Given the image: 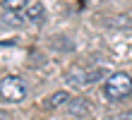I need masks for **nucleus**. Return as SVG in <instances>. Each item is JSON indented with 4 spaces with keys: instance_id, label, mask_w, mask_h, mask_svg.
I'll use <instances>...</instances> for the list:
<instances>
[{
    "instance_id": "f257e3e1",
    "label": "nucleus",
    "mask_w": 132,
    "mask_h": 120,
    "mask_svg": "<svg viewBox=\"0 0 132 120\" xmlns=\"http://www.w3.org/2000/svg\"><path fill=\"white\" fill-rule=\"evenodd\" d=\"M132 94V77L127 72H113L103 84V96L108 101H120Z\"/></svg>"
},
{
    "instance_id": "f03ea898",
    "label": "nucleus",
    "mask_w": 132,
    "mask_h": 120,
    "mask_svg": "<svg viewBox=\"0 0 132 120\" xmlns=\"http://www.w3.org/2000/svg\"><path fill=\"white\" fill-rule=\"evenodd\" d=\"M27 94H29V89L22 77H17V75L0 77V99L5 103H19L27 99Z\"/></svg>"
},
{
    "instance_id": "7ed1b4c3",
    "label": "nucleus",
    "mask_w": 132,
    "mask_h": 120,
    "mask_svg": "<svg viewBox=\"0 0 132 120\" xmlns=\"http://www.w3.org/2000/svg\"><path fill=\"white\" fill-rule=\"evenodd\" d=\"M108 72L103 67H94V70H84V67H75L67 72V82L72 86H87V84H94L96 79L106 77Z\"/></svg>"
},
{
    "instance_id": "20e7f679",
    "label": "nucleus",
    "mask_w": 132,
    "mask_h": 120,
    "mask_svg": "<svg viewBox=\"0 0 132 120\" xmlns=\"http://www.w3.org/2000/svg\"><path fill=\"white\" fill-rule=\"evenodd\" d=\"M19 17L24 22H43L46 19V10L41 3H27V7L19 12Z\"/></svg>"
},
{
    "instance_id": "39448f33",
    "label": "nucleus",
    "mask_w": 132,
    "mask_h": 120,
    "mask_svg": "<svg viewBox=\"0 0 132 120\" xmlns=\"http://www.w3.org/2000/svg\"><path fill=\"white\" fill-rule=\"evenodd\" d=\"M67 113H70V118H87L91 113V103L87 99H70Z\"/></svg>"
},
{
    "instance_id": "423d86ee",
    "label": "nucleus",
    "mask_w": 132,
    "mask_h": 120,
    "mask_svg": "<svg viewBox=\"0 0 132 120\" xmlns=\"http://www.w3.org/2000/svg\"><path fill=\"white\" fill-rule=\"evenodd\" d=\"M65 103H70V94L67 91H55V94H51L48 99L43 101V108L46 110H53V108H58V106H65Z\"/></svg>"
},
{
    "instance_id": "0eeeda50",
    "label": "nucleus",
    "mask_w": 132,
    "mask_h": 120,
    "mask_svg": "<svg viewBox=\"0 0 132 120\" xmlns=\"http://www.w3.org/2000/svg\"><path fill=\"white\" fill-rule=\"evenodd\" d=\"M27 3L29 0H3V10H7V12H22L27 7Z\"/></svg>"
},
{
    "instance_id": "6e6552de",
    "label": "nucleus",
    "mask_w": 132,
    "mask_h": 120,
    "mask_svg": "<svg viewBox=\"0 0 132 120\" xmlns=\"http://www.w3.org/2000/svg\"><path fill=\"white\" fill-rule=\"evenodd\" d=\"M118 120H132V113H122V115H120Z\"/></svg>"
},
{
    "instance_id": "1a4fd4ad",
    "label": "nucleus",
    "mask_w": 132,
    "mask_h": 120,
    "mask_svg": "<svg viewBox=\"0 0 132 120\" xmlns=\"http://www.w3.org/2000/svg\"><path fill=\"white\" fill-rule=\"evenodd\" d=\"M0 120H10V115H7V113H0Z\"/></svg>"
}]
</instances>
